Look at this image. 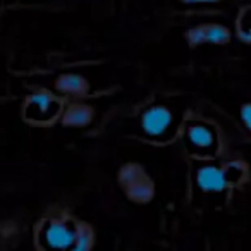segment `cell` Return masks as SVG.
Masks as SVG:
<instances>
[{
  "instance_id": "obj_1",
  "label": "cell",
  "mask_w": 251,
  "mask_h": 251,
  "mask_svg": "<svg viewBox=\"0 0 251 251\" xmlns=\"http://www.w3.org/2000/svg\"><path fill=\"white\" fill-rule=\"evenodd\" d=\"M79 222L71 215L47 217L36 224L35 241L40 250L62 251L73 250L76 243Z\"/></svg>"
},
{
  "instance_id": "obj_2",
  "label": "cell",
  "mask_w": 251,
  "mask_h": 251,
  "mask_svg": "<svg viewBox=\"0 0 251 251\" xmlns=\"http://www.w3.org/2000/svg\"><path fill=\"white\" fill-rule=\"evenodd\" d=\"M246 176V165L241 162H229L226 165H200L195 174V184L205 195H219L232 186H237Z\"/></svg>"
},
{
  "instance_id": "obj_3",
  "label": "cell",
  "mask_w": 251,
  "mask_h": 251,
  "mask_svg": "<svg viewBox=\"0 0 251 251\" xmlns=\"http://www.w3.org/2000/svg\"><path fill=\"white\" fill-rule=\"evenodd\" d=\"M182 140H184L186 150L198 158H213L219 153V134L208 122L196 121V119L184 122Z\"/></svg>"
},
{
  "instance_id": "obj_4",
  "label": "cell",
  "mask_w": 251,
  "mask_h": 251,
  "mask_svg": "<svg viewBox=\"0 0 251 251\" xmlns=\"http://www.w3.org/2000/svg\"><path fill=\"white\" fill-rule=\"evenodd\" d=\"M119 186L126 198L138 205L151 201L155 196L153 179L140 164H126L119 171Z\"/></svg>"
},
{
  "instance_id": "obj_5",
  "label": "cell",
  "mask_w": 251,
  "mask_h": 251,
  "mask_svg": "<svg viewBox=\"0 0 251 251\" xmlns=\"http://www.w3.org/2000/svg\"><path fill=\"white\" fill-rule=\"evenodd\" d=\"M62 101L49 91H36L23 105L25 121L35 126H50L62 115Z\"/></svg>"
},
{
  "instance_id": "obj_6",
  "label": "cell",
  "mask_w": 251,
  "mask_h": 251,
  "mask_svg": "<svg viewBox=\"0 0 251 251\" xmlns=\"http://www.w3.org/2000/svg\"><path fill=\"white\" fill-rule=\"evenodd\" d=\"M140 124L148 140H171L174 133V114L165 105H150L141 112Z\"/></svg>"
},
{
  "instance_id": "obj_7",
  "label": "cell",
  "mask_w": 251,
  "mask_h": 251,
  "mask_svg": "<svg viewBox=\"0 0 251 251\" xmlns=\"http://www.w3.org/2000/svg\"><path fill=\"white\" fill-rule=\"evenodd\" d=\"M230 38H232L230 29L224 25H215V23L200 25L186 31V42L191 49L203 45H227Z\"/></svg>"
},
{
  "instance_id": "obj_8",
  "label": "cell",
  "mask_w": 251,
  "mask_h": 251,
  "mask_svg": "<svg viewBox=\"0 0 251 251\" xmlns=\"http://www.w3.org/2000/svg\"><path fill=\"white\" fill-rule=\"evenodd\" d=\"M93 121V108L86 103H71L60 115V122L66 127H84Z\"/></svg>"
},
{
  "instance_id": "obj_9",
  "label": "cell",
  "mask_w": 251,
  "mask_h": 251,
  "mask_svg": "<svg viewBox=\"0 0 251 251\" xmlns=\"http://www.w3.org/2000/svg\"><path fill=\"white\" fill-rule=\"evenodd\" d=\"M55 90L71 97H86L90 93V83L77 74H60L55 79Z\"/></svg>"
},
{
  "instance_id": "obj_10",
  "label": "cell",
  "mask_w": 251,
  "mask_h": 251,
  "mask_svg": "<svg viewBox=\"0 0 251 251\" xmlns=\"http://www.w3.org/2000/svg\"><path fill=\"white\" fill-rule=\"evenodd\" d=\"M236 31L241 42L251 45V5L244 7L243 11L239 12L237 21H236Z\"/></svg>"
},
{
  "instance_id": "obj_11",
  "label": "cell",
  "mask_w": 251,
  "mask_h": 251,
  "mask_svg": "<svg viewBox=\"0 0 251 251\" xmlns=\"http://www.w3.org/2000/svg\"><path fill=\"white\" fill-rule=\"evenodd\" d=\"M95 243V234L88 224L79 222V229H77L76 243H74L73 251H88Z\"/></svg>"
},
{
  "instance_id": "obj_12",
  "label": "cell",
  "mask_w": 251,
  "mask_h": 251,
  "mask_svg": "<svg viewBox=\"0 0 251 251\" xmlns=\"http://www.w3.org/2000/svg\"><path fill=\"white\" fill-rule=\"evenodd\" d=\"M241 119H243L244 126L251 131V103L243 105V108H241Z\"/></svg>"
},
{
  "instance_id": "obj_13",
  "label": "cell",
  "mask_w": 251,
  "mask_h": 251,
  "mask_svg": "<svg viewBox=\"0 0 251 251\" xmlns=\"http://www.w3.org/2000/svg\"><path fill=\"white\" fill-rule=\"evenodd\" d=\"M186 4H213V2H219V0H182Z\"/></svg>"
}]
</instances>
